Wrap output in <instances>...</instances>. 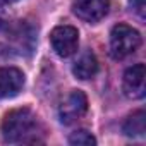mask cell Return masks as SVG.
<instances>
[{"label":"cell","instance_id":"5b68a950","mask_svg":"<svg viewBox=\"0 0 146 146\" xmlns=\"http://www.w3.org/2000/svg\"><path fill=\"white\" fill-rule=\"evenodd\" d=\"M108 7L110 0H74L72 2L74 14L86 23H96L103 19L108 12Z\"/></svg>","mask_w":146,"mask_h":146},{"label":"cell","instance_id":"30bf717a","mask_svg":"<svg viewBox=\"0 0 146 146\" xmlns=\"http://www.w3.org/2000/svg\"><path fill=\"white\" fill-rule=\"evenodd\" d=\"M69 143L74 144V146H91V144H96V139H95V136L90 131L79 129V131L72 132L69 136Z\"/></svg>","mask_w":146,"mask_h":146},{"label":"cell","instance_id":"3957f363","mask_svg":"<svg viewBox=\"0 0 146 146\" xmlns=\"http://www.w3.org/2000/svg\"><path fill=\"white\" fill-rule=\"evenodd\" d=\"M50 43H52V48L55 50V53L58 57H70L78 50V45H79V33L76 28L72 26H57L52 35H50Z\"/></svg>","mask_w":146,"mask_h":146},{"label":"cell","instance_id":"8992f818","mask_svg":"<svg viewBox=\"0 0 146 146\" xmlns=\"http://www.w3.org/2000/svg\"><path fill=\"white\" fill-rule=\"evenodd\" d=\"M144 76H146V69L143 64H136L125 70L124 79H122V90H124V95L127 98L139 100L144 96V93H146Z\"/></svg>","mask_w":146,"mask_h":146},{"label":"cell","instance_id":"7a4b0ae2","mask_svg":"<svg viewBox=\"0 0 146 146\" xmlns=\"http://www.w3.org/2000/svg\"><path fill=\"white\" fill-rule=\"evenodd\" d=\"M141 45V35L134 28L127 24L113 26L110 33V55L115 60L125 58L127 55L134 53Z\"/></svg>","mask_w":146,"mask_h":146},{"label":"cell","instance_id":"52a82bcc","mask_svg":"<svg viewBox=\"0 0 146 146\" xmlns=\"http://www.w3.org/2000/svg\"><path fill=\"white\" fill-rule=\"evenodd\" d=\"M24 86V74L17 67H0V98H12Z\"/></svg>","mask_w":146,"mask_h":146},{"label":"cell","instance_id":"277c9868","mask_svg":"<svg viewBox=\"0 0 146 146\" xmlns=\"http://www.w3.org/2000/svg\"><path fill=\"white\" fill-rule=\"evenodd\" d=\"M88 110V98L83 91L72 90L58 107V117L64 124H72L79 120Z\"/></svg>","mask_w":146,"mask_h":146},{"label":"cell","instance_id":"9c48e42d","mask_svg":"<svg viewBox=\"0 0 146 146\" xmlns=\"http://www.w3.org/2000/svg\"><path fill=\"white\" fill-rule=\"evenodd\" d=\"M122 131L129 137H139V136H143L144 131H146V115H144V110H137L132 115H129L125 119L124 125H122Z\"/></svg>","mask_w":146,"mask_h":146},{"label":"cell","instance_id":"7c38bea8","mask_svg":"<svg viewBox=\"0 0 146 146\" xmlns=\"http://www.w3.org/2000/svg\"><path fill=\"white\" fill-rule=\"evenodd\" d=\"M17 0H0V5H7V4H14Z\"/></svg>","mask_w":146,"mask_h":146},{"label":"cell","instance_id":"ba28073f","mask_svg":"<svg viewBox=\"0 0 146 146\" xmlns=\"http://www.w3.org/2000/svg\"><path fill=\"white\" fill-rule=\"evenodd\" d=\"M72 72H74V76L79 78V79H91L96 76V72H98V60L95 57L93 52L86 50L83 52L78 60L74 62V65H72Z\"/></svg>","mask_w":146,"mask_h":146},{"label":"cell","instance_id":"8fae6325","mask_svg":"<svg viewBox=\"0 0 146 146\" xmlns=\"http://www.w3.org/2000/svg\"><path fill=\"white\" fill-rule=\"evenodd\" d=\"M4 26H7V23H5V17H4V14L0 12V28H4Z\"/></svg>","mask_w":146,"mask_h":146},{"label":"cell","instance_id":"6da1fadb","mask_svg":"<svg viewBox=\"0 0 146 146\" xmlns=\"http://www.w3.org/2000/svg\"><path fill=\"white\" fill-rule=\"evenodd\" d=\"M36 127L38 120L36 115L23 107L14 108L5 113L2 120V134L7 143H35L36 139Z\"/></svg>","mask_w":146,"mask_h":146}]
</instances>
